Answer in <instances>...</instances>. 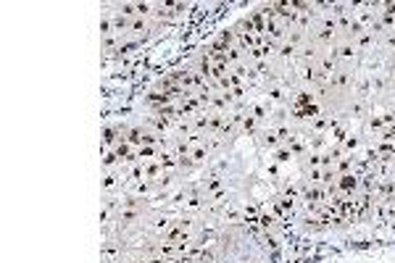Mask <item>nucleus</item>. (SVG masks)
Segmentation results:
<instances>
[{"label":"nucleus","instance_id":"nucleus-1","mask_svg":"<svg viewBox=\"0 0 395 263\" xmlns=\"http://www.w3.org/2000/svg\"><path fill=\"white\" fill-rule=\"evenodd\" d=\"M340 187H343V190H353V187H356V176H343Z\"/></svg>","mask_w":395,"mask_h":263}]
</instances>
